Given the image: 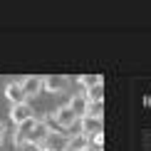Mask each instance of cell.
<instances>
[{
  "instance_id": "cell-8",
  "label": "cell",
  "mask_w": 151,
  "mask_h": 151,
  "mask_svg": "<svg viewBox=\"0 0 151 151\" xmlns=\"http://www.w3.org/2000/svg\"><path fill=\"white\" fill-rule=\"evenodd\" d=\"M79 82V87H82V92H87V89H92V87H97V84H102V77L99 74H82V77H77Z\"/></svg>"
},
{
  "instance_id": "cell-10",
  "label": "cell",
  "mask_w": 151,
  "mask_h": 151,
  "mask_svg": "<svg viewBox=\"0 0 151 151\" xmlns=\"http://www.w3.org/2000/svg\"><path fill=\"white\" fill-rule=\"evenodd\" d=\"M82 94L87 97V102H104V82L92 87V89H87V92H82Z\"/></svg>"
},
{
  "instance_id": "cell-5",
  "label": "cell",
  "mask_w": 151,
  "mask_h": 151,
  "mask_svg": "<svg viewBox=\"0 0 151 151\" xmlns=\"http://www.w3.org/2000/svg\"><path fill=\"white\" fill-rule=\"evenodd\" d=\"M22 92H25V99L27 97H37V94L42 92V77H25L20 82Z\"/></svg>"
},
{
  "instance_id": "cell-9",
  "label": "cell",
  "mask_w": 151,
  "mask_h": 151,
  "mask_svg": "<svg viewBox=\"0 0 151 151\" xmlns=\"http://www.w3.org/2000/svg\"><path fill=\"white\" fill-rule=\"evenodd\" d=\"M84 116H92V119H102V116H104V102H87Z\"/></svg>"
},
{
  "instance_id": "cell-13",
  "label": "cell",
  "mask_w": 151,
  "mask_h": 151,
  "mask_svg": "<svg viewBox=\"0 0 151 151\" xmlns=\"http://www.w3.org/2000/svg\"><path fill=\"white\" fill-rule=\"evenodd\" d=\"M82 151H104V149H102V146H92V144H87Z\"/></svg>"
},
{
  "instance_id": "cell-14",
  "label": "cell",
  "mask_w": 151,
  "mask_h": 151,
  "mask_svg": "<svg viewBox=\"0 0 151 151\" xmlns=\"http://www.w3.org/2000/svg\"><path fill=\"white\" fill-rule=\"evenodd\" d=\"M62 151H79V149H74V146H70V144H65V146H62Z\"/></svg>"
},
{
  "instance_id": "cell-4",
  "label": "cell",
  "mask_w": 151,
  "mask_h": 151,
  "mask_svg": "<svg viewBox=\"0 0 151 151\" xmlns=\"http://www.w3.org/2000/svg\"><path fill=\"white\" fill-rule=\"evenodd\" d=\"M79 131L89 139L94 134H102V119H92V116H79Z\"/></svg>"
},
{
  "instance_id": "cell-16",
  "label": "cell",
  "mask_w": 151,
  "mask_h": 151,
  "mask_svg": "<svg viewBox=\"0 0 151 151\" xmlns=\"http://www.w3.org/2000/svg\"><path fill=\"white\" fill-rule=\"evenodd\" d=\"M0 146H3V139H0Z\"/></svg>"
},
{
  "instance_id": "cell-12",
  "label": "cell",
  "mask_w": 151,
  "mask_h": 151,
  "mask_svg": "<svg viewBox=\"0 0 151 151\" xmlns=\"http://www.w3.org/2000/svg\"><path fill=\"white\" fill-rule=\"evenodd\" d=\"M37 151H57L52 146V144H42V146H37Z\"/></svg>"
},
{
  "instance_id": "cell-2",
  "label": "cell",
  "mask_w": 151,
  "mask_h": 151,
  "mask_svg": "<svg viewBox=\"0 0 151 151\" xmlns=\"http://www.w3.org/2000/svg\"><path fill=\"white\" fill-rule=\"evenodd\" d=\"M10 119L15 127H20V124L30 122V119H35V109L30 102H22V104H12L10 106Z\"/></svg>"
},
{
  "instance_id": "cell-7",
  "label": "cell",
  "mask_w": 151,
  "mask_h": 151,
  "mask_svg": "<svg viewBox=\"0 0 151 151\" xmlns=\"http://www.w3.org/2000/svg\"><path fill=\"white\" fill-rule=\"evenodd\" d=\"M67 104H70V109H72L77 116H84V109H87V97H84L82 92H79V94H74V97H72Z\"/></svg>"
},
{
  "instance_id": "cell-1",
  "label": "cell",
  "mask_w": 151,
  "mask_h": 151,
  "mask_svg": "<svg viewBox=\"0 0 151 151\" xmlns=\"http://www.w3.org/2000/svg\"><path fill=\"white\" fill-rule=\"evenodd\" d=\"M50 136H52V129H50V124H47V122H42V119H37L35 127L30 129V134H27V144L37 149V146H42V144H47Z\"/></svg>"
},
{
  "instance_id": "cell-3",
  "label": "cell",
  "mask_w": 151,
  "mask_h": 151,
  "mask_svg": "<svg viewBox=\"0 0 151 151\" xmlns=\"http://www.w3.org/2000/svg\"><path fill=\"white\" fill-rule=\"evenodd\" d=\"M70 87V79L60 77V74H52V77H42V89H47L50 94H60Z\"/></svg>"
},
{
  "instance_id": "cell-15",
  "label": "cell",
  "mask_w": 151,
  "mask_h": 151,
  "mask_svg": "<svg viewBox=\"0 0 151 151\" xmlns=\"http://www.w3.org/2000/svg\"><path fill=\"white\" fill-rule=\"evenodd\" d=\"M3 136H5V124L0 122V139H3Z\"/></svg>"
},
{
  "instance_id": "cell-6",
  "label": "cell",
  "mask_w": 151,
  "mask_h": 151,
  "mask_svg": "<svg viewBox=\"0 0 151 151\" xmlns=\"http://www.w3.org/2000/svg\"><path fill=\"white\" fill-rule=\"evenodd\" d=\"M5 97H8L12 104H22V102H27V99H25L22 87H20V82H10V84L5 87Z\"/></svg>"
},
{
  "instance_id": "cell-11",
  "label": "cell",
  "mask_w": 151,
  "mask_h": 151,
  "mask_svg": "<svg viewBox=\"0 0 151 151\" xmlns=\"http://www.w3.org/2000/svg\"><path fill=\"white\" fill-rule=\"evenodd\" d=\"M12 146H15V149H25V146H30V144H27V136H25L22 131H17V129H15V134H12Z\"/></svg>"
}]
</instances>
